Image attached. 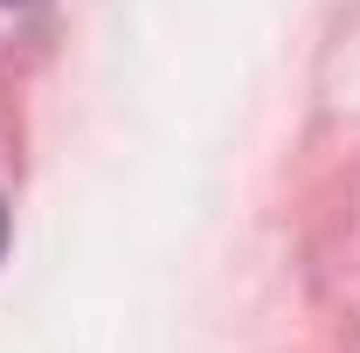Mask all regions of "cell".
I'll use <instances>...</instances> for the list:
<instances>
[{"instance_id":"cell-1","label":"cell","mask_w":360,"mask_h":353,"mask_svg":"<svg viewBox=\"0 0 360 353\" xmlns=\"http://www.w3.org/2000/svg\"><path fill=\"white\" fill-rule=\"evenodd\" d=\"M0 250H7V201H0Z\"/></svg>"}]
</instances>
